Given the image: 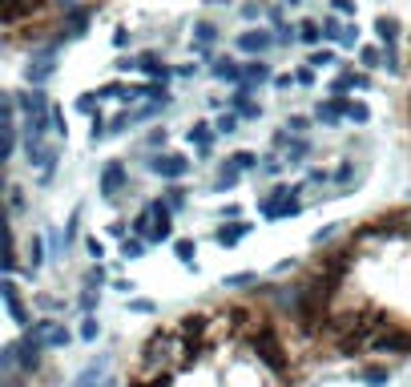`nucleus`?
<instances>
[{
    "label": "nucleus",
    "mask_w": 411,
    "mask_h": 387,
    "mask_svg": "<svg viewBox=\"0 0 411 387\" xmlns=\"http://www.w3.org/2000/svg\"><path fill=\"white\" fill-rule=\"evenodd\" d=\"M150 146H165V129H153V133H150Z\"/></svg>",
    "instance_id": "0e129e2a"
},
{
    "label": "nucleus",
    "mask_w": 411,
    "mask_h": 387,
    "mask_svg": "<svg viewBox=\"0 0 411 387\" xmlns=\"http://www.w3.org/2000/svg\"><path fill=\"white\" fill-rule=\"evenodd\" d=\"M210 73L218 77V81H230V85H238V81H242V65L230 61V57H222V61H214Z\"/></svg>",
    "instance_id": "412c9836"
},
{
    "label": "nucleus",
    "mask_w": 411,
    "mask_h": 387,
    "mask_svg": "<svg viewBox=\"0 0 411 387\" xmlns=\"http://www.w3.org/2000/svg\"><path fill=\"white\" fill-rule=\"evenodd\" d=\"M230 105H234V113L238 117H242V121H254V117H258V105H254V101H250V89L246 85H238V93L234 97H230Z\"/></svg>",
    "instance_id": "f3484780"
},
{
    "label": "nucleus",
    "mask_w": 411,
    "mask_h": 387,
    "mask_svg": "<svg viewBox=\"0 0 411 387\" xmlns=\"http://www.w3.org/2000/svg\"><path fill=\"white\" fill-rule=\"evenodd\" d=\"M351 89H359V77H355V73H339L335 81H331V93H335V97L351 93Z\"/></svg>",
    "instance_id": "c756f323"
},
{
    "label": "nucleus",
    "mask_w": 411,
    "mask_h": 387,
    "mask_svg": "<svg viewBox=\"0 0 411 387\" xmlns=\"http://www.w3.org/2000/svg\"><path fill=\"white\" fill-rule=\"evenodd\" d=\"M153 210V238H158V242H170V238H174V210H170V206H165V202H153L150 206Z\"/></svg>",
    "instance_id": "f8f14e48"
},
{
    "label": "nucleus",
    "mask_w": 411,
    "mask_h": 387,
    "mask_svg": "<svg viewBox=\"0 0 411 387\" xmlns=\"http://www.w3.org/2000/svg\"><path fill=\"white\" fill-rule=\"evenodd\" d=\"M0 295H4V307H9V315H13V323H28L25 307H21V290H16L13 278H4V287H0Z\"/></svg>",
    "instance_id": "ddd939ff"
},
{
    "label": "nucleus",
    "mask_w": 411,
    "mask_h": 387,
    "mask_svg": "<svg viewBox=\"0 0 411 387\" xmlns=\"http://www.w3.org/2000/svg\"><path fill=\"white\" fill-rule=\"evenodd\" d=\"M206 4H226V0H206Z\"/></svg>",
    "instance_id": "338daca9"
},
{
    "label": "nucleus",
    "mask_w": 411,
    "mask_h": 387,
    "mask_svg": "<svg viewBox=\"0 0 411 387\" xmlns=\"http://www.w3.org/2000/svg\"><path fill=\"white\" fill-rule=\"evenodd\" d=\"M351 174H355V165L343 162V165H339V174H335V182H351Z\"/></svg>",
    "instance_id": "6e6d98bb"
},
{
    "label": "nucleus",
    "mask_w": 411,
    "mask_h": 387,
    "mask_svg": "<svg viewBox=\"0 0 411 387\" xmlns=\"http://www.w3.org/2000/svg\"><path fill=\"white\" fill-rule=\"evenodd\" d=\"M299 37L307 40V45H314V40H323V25H319V21H302V25H299Z\"/></svg>",
    "instance_id": "2f4dec72"
},
{
    "label": "nucleus",
    "mask_w": 411,
    "mask_h": 387,
    "mask_svg": "<svg viewBox=\"0 0 411 387\" xmlns=\"http://www.w3.org/2000/svg\"><path fill=\"white\" fill-rule=\"evenodd\" d=\"M238 178H242V165H238L234 158H226L222 170H218V178H214V190H218V194H226V190L238 186Z\"/></svg>",
    "instance_id": "2eb2a0df"
},
{
    "label": "nucleus",
    "mask_w": 411,
    "mask_h": 387,
    "mask_svg": "<svg viewBox=\"0 0 411 387\" xmlns=\"http://www.w3.org/2000/svg\"><path fill=\"white\" fill-rule=\"evenodd\" d=\"M371 347L375 351H403V355H407V351H411V331H399V327L387 323L383 331H375Z\"/></svg>",
    "instance_id": "0eeeda50"
},
{
    "label": "nucleus",
    "mask_w": 411,
    "mask_h": 387,
    "mask_svg": "<svg viewBox=\"0 0 411 387\" xmlns=\"http://www.w3.org/2000/svg\"><path fill=\"white\" fill-rule=\"evenodd\" d=\"M383 69H387V73H399V69H403L399 57H395V45H387V49H383Z\"/></svg>",
    "instance_id": "79ce46f5"
},
{
    "label": "nucleus",
    "mask_w": 411,
    "mask_h": 387,
    "mask_svg": "<svg viewBox=\"0 0 411 387\" xmlns=\"http://www.w3.org/2000/svg\"><path fill=\"white\" fill-rule=\"evenodd\" d=\"M53 61H57V45H45V49H40V53H33V61H28V85H45V81H49V77H53V69H57V65H53Z\"/></svg>",
    "instance_id": "20e7f679"
},
{
    "label": "nucleus",
    "mask_w": 411,
    "mask_h": 387,
    "mask_svg": "<svg viewBox=\"0 0 411 387\" xmlns=\"http://www.w3.org/2000/svg\"><path fill=\"white\" fill-rule=\"evenodd\" d=\"M40 351H45V343L37 339V331H25V339L16 343V367L37 371V367H40Z\"/></svg>",
    "instance_id": "6e6552de"
},
{
    "label": "nucleus",
    "mask_w": 411,
    "mask_h": 387,
    "mask_svg": "<svg viewBox=\"0 0 411 387\" xmlns=\"http://www.w3.org/2000/svg\"><path fill=\"white\" fill-rule=\"evenodd\" d=\"M89 9H69L65 13V37L69 40H77V37H85V28H89Z\"/></svg>",
    "instance_id": "4468645a"
},
{
    "label": "nucleus",
    "mask_w": 411,
    "mask_h": 387,
    "mask_svg": "<svg viewBox=\"0 0 411 387\" xmlns=\"http://www.w3.org/2000/svg\"><path fill=\"white\" fill-rule=\"evenodd\" d=\"M85 250H89V254H93V258H101V254H105V246H101L97 238H89V242H85Z\"/></svg>",
    "instance_id": "13d9d810"
},
{
    "label": "nucleus",
    "mask_w": 411,
    "mask_h": 387,
    "mask_svg": "<svg viewBox=\"0 0 411 387\" xmlns=\"http://www.w3.org/2000/svg\"><path fill=\"white\" fill-rule=\"evenodd\" d=\"M323 40H343V25H339L335 16H327L323 21Z\"/></svg>",
    "instance_id": "ea45409f"
},
{
    "label": "nucleus",
    "mask_w": 411,
    "mask_h": 387,
    "mask_svg": "<svg viewBox=\"0 0 411 387\" xmlns=\"http://www.w3.org/2000/svg\"><path fill=\"white\" fill-rule=\"evenodd\" d=\"M359 61H363V65H371V69H375V65H383V53H375V49H363V53H359Z\"/></svg>",
    "instance_id": "de8ad7c7"
},
{
    "label": "nucleus",
    "mask_w": 411,
    "mask_h": 387,
    "mask_svg": "<svg viewBox=\"0 0 411 387\" xmlns=\"http://www.w3.org/2000/svg\"><path fill=\"white\" fill-rule=\"evenodd\" d=\"M93 97H97V93H85V97H81V109H85V113H93V105H97Z\"/></svg>",
    "instance_id": "e2e57ef3"
},
{
    "label": "nucleus",
    "mask_w": 411,
    "mask_h": 387,
    "mask_svg": "<svg viewBox=\"0 0 411 387\" xmlns=\"http://www.w3.org/2000/svg\"><path fill=\"white\" fill-rule=\"evenodd\" d=\"M214 133H218L214 125L198 121V125H194V129H190V146H194V150H198V153H210V146H214Z\"/></svg>",
    "instance_id": "6ab92c4d"
},
{
    "label": "nucleus",
    "mask_w": 411,
    "mask_h": 387,
    "mask_svg": "<svg viewBox=\"0 0 411 387\" xmlns=\"http://www.w3.org/2000/svg\"><path fill=\"white\" fill-rule=\"evenodd\" d=\"M121 93H125L121 85H105V89H101V97H121Z\"/></svg>",
    "instance_id": "680f3d73"
},
{
    "label": "nucleus",
    "mask_w": 411,
    "mask_h": 387,
    "mask_svg": "<svg viewBox=\"0 0 411 387\" xmlns=\"http://www.w3.org/2000/svg\"><path fill=\"white\" fill-rule=\"evenodd\" d=\"M105 133H109V129H105V121H101V113H93V141H101Z\"/></svg>",
    "instance_id": "3c124183"
},
{
    "label": "nucleus",
    "mask_w": 411,
    "mask_h": 387,
    "mask_svg": "<svg viewBox=\"0 0 411 387\" xmlns=\"http://www.w3.org/2000/svg\"><path fill=\"white\" fill-rule=\"evenodd\" d=\"M250 343H254V351H258V359L270 367L274 375H287L290 371V359H287V347H283V339H278V331H274L266 319H258V323L250 327Z\"/></svg>",
    "instance_id": "f03ea898"
},
{
    "label": "nucleus",
    "mask_w": 411,
    "mask_h": 387,
    "mask_svg": "<svg viewBox=\"0 0 411 387\" xmlns=\"http://www.w3.org/2000/svg\"><path fill=\"white\" fill-rule=\"evenodd\" d=\"M234 162L242 165V170H254V165H258V158H254L250 150H238V153H234Z\"/></svg>",
    "instance_id": "a18cd8bd"
},
{
    "label": "nucleus",
    "mask_w": 411,
    "mask_h": 387,
    "mask_svg": "<svg viewBox=\"0 0 411 387\" xmlns=\"http://www.w3.org/2000/svg\"><path fill=\"white\" fill-rule=\"evenodd\" d=\"M327 65H335V53H314V57H311V69H327Z\"/></svg>",
    "instance_id": "c03bdc74"
},
{
    "label": "nucleus",
    "mask_w": 411,
    "mask_h": 387,
    "mask_svg": "<svg viewBox=\"0 0 411 387\" xmlns=\"http://www.w3.org/2000/svg\"><path fill=\"white\" fill-rule=\"evenodd\" d=\"M299 190H290V186H274L270 190V198H262V218H287V214H299V198H295Z\"/></svg>",
    "instance_id": "7ed1b4c3"
},
{
    "label": "nucleus",
    "mask_w": 411,
    "mask_h": 387,
    "mask_svg": "<svg viewBox=\"0 0 411 387\" xmlns=\"http://www.w3.org/2000/svg\"><path fill=\"white\" fill-rule=\"evenodd\" d=\"M287 129H290V133H302V129H307V117H299V113H295V117L287 121Z\"/></svg>",
    "instance_id": "5fc2aeb1"
},
{
    "label": "nucleus",
    "mask_w": 411,
    "mask_h": 387,
    "mask_svg": "<svg viewBox=\"0 0 411 387\" xmlns=\"http://www.w3.org/2000/svg\"><path fill=\"white\" fill-rule=\"evenodd\" d=\"M150 170L158 178H165V182H177V178L190 174V162L182 158V153H158V158L150 162Z\"/></svg>",
    "instance_id": "423d86ee"
},
{
    "label": "nucleus",
    "mask_w": 411,
    "mask_h": 387,
    "mask_svg": "<svg viewBox=\"0 0 411 387\" xmlns=\"http://www.w3.org/2000/svg\"><path fill=\"white\" fill-rule=\"evenodd\" d=\"M335 13L351 16V13H355V0H335Z\"/></svg>",
    "instance_id": "4d7b16f0"
},
{
    "label": "nucleus",
    "mask_w": 411,
    "mask_h": 387,
    "mask_svg": "<svg viewBox=\"0 0 411 387\" xmlns=\"http://www.w3.org/2000/svg\"><path fill=\"white\" fill-rule=\"evenodd\" d=\"M258 283V275H250V271H242V275H230L226 278V287H254Z\"/></svg>",
    "instance_id": "a19ab883"
},
{
    "label": "nucleus",
    "mask_w": 411,
    "mask_h": 387,
    "mask_svg": "<svg viewBox=\"0 0 411 387\" xmlns=\"http://www.w3.org/2000/svg\"><path fill=\"white\" fill-rule=\"evenodd\" d=\"M274 40H278V37H270L266 28H246V33L238 37V49H242V53H250V57H262V53L270 49Z\"/></svg>",
    "instance_id": "9d476101"
},
{
    "label": "nucleus",
    "mask_w": 411,
    "mask_h": 387,
    "mask_svg": "<svg viewBox=\"0 0 411 387\" xmlns=\"http://www.w3.org/2000/svg\"><path fill=\"white\" fill-rule=\"evenodd\" d=\"M367 117H371V109H367L363 101H347V121L363 125V121H367Z\"/></svg>",
    "instance_id": "f704fd0d"
},
{
    "label": "nucleus",
    "mask_w": 411,
    "mask_h": 387,
    "mask_svg": "<svg viewBox=\"0 0 411 387\" xmlns=\"http://www.w3.org/2000/svg\"><path fill=\"white\" fill-rule=\"evenodd\" d=\"M339 117H347V97H331L327 105H319V121L339 125Z\"/></svg>",
    "instance_id": "aec40b11"
},
{
    "label": "nucleus",
    "mask_w": 411,
    "mask_h": 387,
    "mask_svg": "<svg viewBox=\"0 0 411 387\" xmlns=\"http://www.w3.org/2000/svg\"><path fill=\"white\" fill-rule=\"evenodd\" d=\"M194 37H198V49L206 53V49H210V45H214V40H218V28H214L210 21H202V25L194 28Z\"/></svg>",
    "instance_id": "c85d7f7f"
},
{
    "label": "nucleus",
    "mask_w": 411,
    "mask_h": 387,
    "mask_svg": "<svg viewBox=\"0 0 411 387\" xmlns=\"http://www.w3.org/2000/svg\"><path fill=\"white\" fill-rule=\"evenodd\" d=\"M40 263H45V242H40V238L33 234V238H28V266L37 271Z\"/></svg>",
    "instance_id": "72a5a7b5"
},
{
    "label": "nucleus",
    "mask_w": 411,
    "mask_h": 387,
    "mask_svg": "<svg viewBox=\"0 0 411 387\" xmlns=\"http://www.w3.org/2000/svg\"><path fill=\"white\" fill-rule=\"evenodd\" d=\"M40 4H45V0H4V25H16V21H21V16H28L33 13V9H40Z\"/></svg>",
    "instance_id": "dca6fc26"
},
{
    "label": "nucleus",
    "mask_w": 411,
    "mask_h": 387,
    "mask_svg": "<svg viewBox=\"0 0 411 387\" xmlns=\"http://www.w3.org/2000/svg\"><path fill=\"white\" fill-rule=\"evenodd\" d=\"M85 283H89V287H101V283H105V271H101V266H93V271L85 275Z\"/></svg>",
    "instance_id": "603ef678"
},
{
    "label": "nucleus",
    "mask_w": 411,
    "mask_h": 387,
    "mask_svg": "<svg viewBox=\"0 0 411 387\" xmlns=\"http://www.w3.org/2000/svg\"><path fill=\"white\" fill-rule=\"evenodd\" d=\"M146 254V242L141 238H125L121 242V258H141Z\"/></svg>",
    "instance_id": "c9c22d12"
},
{
    "label": "nucleus",
    "mask_w": 411,
    "mask_h": 387,
    "mask_svg": "<svg viewBox=\"0 0 411 387\" xmlns=\"http://www.w3.org/2000/svg\"><path fill=\"white\" fill-rule=\"evenodd\" d=\"M133 234L137 238H153V210H150V206L133 218Z\"/></svg>",
    "instance_id": "cd10ccee"
},
{
    "label": "nucleus",
    "mask_w": 411,
    "mask_h": 387,
    "mask_svg": "<svg viewBox=\"0 0 411 387\" xmlns=\"http://www.w3.org/2000/svg\"><path fill=\"white\" fill-rule=\"evenodd\" d=\"M77 222H81V210H73V218H69V226H65V246L77 238Z\"/></svg>",
    "instance_id": "49530a36"
},
{
    "label": "nucleus",
    "mask_w": 411,
    "mask_h": 387,
    "mask_svg": "<svg viewBox=\"0 0 411 387\" xmlns=\"http://www.w3.org/2000/svg\"><path fill=\"white\" fill-rule=\"evenodd\" d=\"M246 234H250V226H246V222H230V226H218L214 242H218V246H238V242H242Z\"/></svg>",
    "instance_id": "a211bd4d"
},
{
    "label": "nucleus",
    "mask_w": 411,
    "mask_h": 387,
    "mask_svg": "<svg viewBox=\"0 0 411 387\" xmlns=\"http://www.w3.org/2000/svg\"><path fill=\"white\" fill-rule=\"evenodd\" d=\"M238 121H242V117H238V113L230 109V113H222V117L214 121V129H218V133H234V129H238Z\"/></svg>",
    "instance_id": "e433bc0d"
},
{
    "label": "nucleus",
    "mask_w": 411,
    "mask_h": 387,
    "mask_svg": "<svg viewBox=\"0 0 411 387\" xmlns=\"http://www.w3.org/2000/svg\"><path fill=\"white\" fill-rule=\"evenodd\" d=\"M174 250H177V258H182L186 266H194V258H198V246H194L190 238H177V242H174Z\"/></svg>",
    "instance_id": "7c9ffc66"
},
{
    "label": "nucleus",
    "mask_w": 411,
    "mask_h": 387,
    "mask_svg": "<svg viewBox=\"0 0 411 387\" xmlns=\"http://www.w3.org/2000/svg\"><path fill=\"white\" fill-rule=\"evenodd\" d=\"M190 355L198 359V351L190 347L186 339H182V331H158V335L146 343V351H141V363H146V371L150 375H174L177 367H186Z\"/></svg>",
    "instance_id": "f257e3e1"
},
{
    "label": "nucleus",
    "mask_w": 411,
    "mask_h": 387,
    "mask_svg": "<svg viewBox=\"0 0 411 387\" xmlns=\"http://www.w3.org/2000/svg\"><path fill=\"white\" fill-rule=\"evenodd\" d=\"M9 210H13V214H21V210H25V194H21V190H9Z\"/></svg>",
    "instance_id": "37998d69"
},
{
    "label": "nucleus",
    "mask_w": 411,
    "mask_h": 387,
    "mask_svg": "<svg viewBox=\"0 0 411 387\" xmlns=\"http://www.w3.org/2000/svg\"><path fill=\"white\" fill-rule=\"evenodd\" d=\"M355 40H359V25H347V28H343V40H339V45H355Z\"/></svg>",
    "instance_id": "8fccbe9b"
},
{
    "label": "nucleus",
    "mask_w": 411,
    "mask_h": 387,
    "mask_svg": "<svg viewBox=\"0 0 411 387\" xmlns=\"http://www.w3.org/2000/svg\"><path fill=\"white\" fill-rule=\"evenodd\" d=\"M21 101V109H25V117H33V113H49L53 105L45 101V93L40 89H33V93H25V97H16Z\"/></svg>",
    "instance_id": "5701e85b"
},
{
    "label": "nucleus",
    "mask_w": 411,
    "mask_h": 387,
    "mask_svg": "<svg viewBox=\"0 0 411 387\" xmlns=\"http://www.w3.org/2000/svg\"><path fill=\"white\" fill-rule=\"evenodd\" d=\"M287 4H299V0H287Z\"/></svg>",
    "instance_id": "774afa93"
},
{
    "label": "nucleus",
    "mask_w": 411,
    "mask_h": 387,
    "mask_svg": "<svg viewBox=\"0 0 411 387\" xmlns=\"http://www.w3.org/2000/svg\"><path fill=\"white\" fill-rule=\"evenodd\" d=\"M33 331H37V339L45 347H69V331L57 319H40V323H33Z\"/></svg>",
    "instance_id": "9b49d317"
},
{
    "label": "nucleus",
    "mask_w": 411,
    "mask_h": 387,
    "mask_svg": "<svg viewBox=\"0 0 411 387\" xmlns=\"http://www.w3.org/2000/svg\"><path fill=\"white\" fill-rule=\"evenodd\" d=\"M242 16H246V21H258L262 9H258V4H246V9H242Z\"/></svg>",
    "instance_id": "052dcab7"
},
{
    "label": "nucleus",
    "mask_w": 411,
    "mask_h": 387,
    "mask_svg": "<svg viewBox=\"0 0 411 387\" xmlns=\"http://www.w3.org/2000/svg\"><path fill=\"white\" fill-rule=\"evenodd\" d=\"M81 307H85V311H93V307H97V295H93V290H85V295H81Z\"/></svg>",
    "instance_id": "bf43d9fd"
},
{
    "label": "nucleus",
    "mask_w": 411,
    "mask_h": 387,
    "mask_svg": "<svg viewBox=\"0 0 411 387\" xmlns=\"http://www.w3.org/2000/svg\"><path fill=\"white\" fill-rule=\"evenodd\" d=\"M278 170H283V162H278V158H262V174H266V178H274Z\"/></svg>",
    "instance_id": "09e8293b"
},
{
    "label": "nucleus",
    "mask_w": 411,
    "mask_h": 387,
    "mask_svg": "<svg viewBox=\"0 0 411 387\" xmlns=\"http://www.w3.org/2000/svg\"><path fill=\"white\" fill-rule=\"evenodd\" d=\"M262 81H270V69H266L262 61H250V65H242V85H246V89L262 85Z\"/></svg>",
    "instance_id": "4be33fe9"
},
{
    "label": "nucleus",
    "mask_w": 411,
    "mask_h": 387,
    "mask_svg": "<svg viewBox=\"0 0 411 387\" xmlns=\"http://www.w3.org/2000/svg\"><path fill=\"white\" fill-rule=\"evenodd\" d=\"M53 125H57V133H61V138L69 133V121H65V113H61V109H53Z\"/></svg>",
    "instance_id": "864d4df0"
},
{
    "label": "nucleus",
    "mask_w": 411,
    "mask_h": 387,
    "mask_svg": "<svg viewBox=\"0 0 411 387\" xmlns=\"http://www.w3.org/2000/svg\"><path fill=\"white\" fill-rule=\"evenodd\" d=\"M125 182H129V174H125L121 162H105V170H101V194L105 198H117L125 190Z\"/></svg>",
    "instance_id": "1a4fd4ad"
},
{
    "label": "nucleus",
    "mask_w": 411,
    "mask_h": 387,
    "mask_svg": "<svg viewBox=\"0 0 411 387\" xmlns=\"http://www.w3.org/2000/svg\"><path fill=\"white\" fill-rule=\"evenodd\" d=\"M57 4H61L65 13H69V9H77V0H57Z\"/></svg>",
    "instance_id": "69168bd1"
},
{
    "label": "nucleus",
    "mask_w": 411,
    "mask_h": 387,
    "mask_svg": "<svg viewBox=\"0 0 411 387\" xmlns=\"http://www.w3.org/2000/svg\"><path fill=\"white\" fill-rule=\"evenodd\" d=\"M101 335V323H97V315H85V323H81V339L85 343H93V339Z\"/></svg>",
    "instance_id": "4c0bfd02"
},
{
    "label": "nucleus",
    "mask_w": 411,
    "mask_h": 387,
    "mask_svg": "<svg viewBox=\"0 0 411 387\" xmlns=\"http://www.w3.org/2000/svg\"><path fill=\"white\" fill-rule=\"evenodd\" d=\"M101 375H105V359H97V363H89L85 371L77 375V387H93L101 379Z\"/></svg>",
    "instance_id": "bb28decb"
},
{
    "label": "nucleus",
    "mask_w": 411,
    "mask_h": 387,
    "mask_svg": "<svg viewBox=\"0 0 411 387\" xmlns=\"http://www.w3.org/2000/svg\"><path fill=\"white\" fill-rule=\"evenodd\" d=\"M359 379H363L367 387H383L387 379H391V371H387V367H375V363H371V367H363V371H359Z\"/></svg>",
    "instance_id": "a878e982"
},
{
    "label": "nucleus",
    "mask_w": 411,
    "mask_h": 387,
    "mask_svg": "<svg viewBox=\"0 0 411 387\" xmlns=\"http://www.w3.org/2000/svg\"><path fill=\"white\" fill-rule=\"evenodd\" d=\"M177 331H182V339H186L194 351H202L206 347V339H210V331H214V323L206 319V315H186V319L177 323Z\"/></svg>",
    "instance_id": "39448f33"
},
{
    "label": "nucleus",
    "mask_w": 411,
    "mask_h": 387,
    "mask_svg": "<svg viewBox=\"0 0 411 387\" xmlns=\"http://www.w3.org/2000/svg\"><path fill=\"white\" fill-rule=\"evenodd\" d=\"M307 153H311V146H307L302 138H299V141H287V162H290V165H299Z\"/></svg>",
    "instance_id": "473e14b6"
},
{
    "label": "nucleus",
    "mask_w": 411,
    "mask_h": 387,
    "mask_svg": "<svg viewBox=\"0 0 411 387\" xmlns=\"http://www.w3.org/2000/svg\"><path fill=\"white\" fill-rule=\"evenodd\" d=\"M165 206H170V210H182V206H186V190L170 186V190H165Z\"/></svg>",
    "instance_id": "58836bf2"
},
{
    "label": "nucleus",
    "mask_w": 411,
    "mask_h": 387,
    "mask_svg": "<svg viewBox=\"0 0 411 387\" xmlns=\"http://www.w3.org/2000/svg\"><path fill=\"white\" fill-rule=\"evenodd\" d=\"M137 69H146V73H150V77H158L162 85H165V77H170V69H165V65L158 61L153 53H141V57H137Z\"/></svg>",
    "instance_id": "b1692460"
},
{
    "label": "nucleus",
    "mask_w": 411,
    "mask_h": 387,
    "mask_svg": "<svg viewBox=\"0 0 411 387\" xmlns=\"http://www.w3.org/2000/svg\"><path fill=\"white\" fill-rule=\"evenodd\" d=\"M375 33H379L383 45H395V40H399V21H395V16H379V21H375Z\"/></svg>",
    "instance_id": "393cba45"
}]
</instances>
